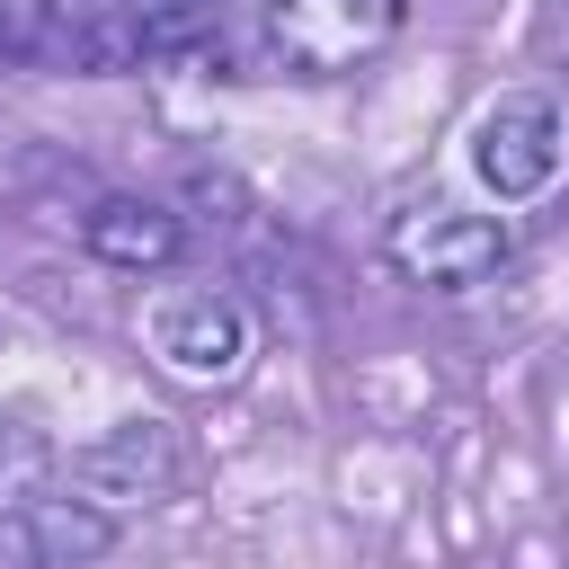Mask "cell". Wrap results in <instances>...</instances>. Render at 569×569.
Here are the masks:
<instances>
[{"mask_svg":"<svg viewBox=\"0 0 569 569\" xmlns=\"http://www.w3.org/2000/svg\"><path fill=\"white\" fill-rule=\"evenodd\" d=\"M400 18H409V0H258L249 36H258V62L267 71L338 80V71L373 62L400 36Z\"/></svg>","mask_w":569,"mask_h":569,"instance_id":"cell-1","label":"cell"},{"mask_svg":"<svg viewBox=\"0 0 569 569\" xmlns=\"http://www.w3.org/2000/svg\"><path fill=\"white\" fill-rule=\"evenodd\" d=\"M80 240H89L107 267H124V276H160V267L187 249L178 213H169V204H142V196H98L89 222H80Z\"/></svg>","mask_w":569,"mask_h":569,"instance_id":"cell-6","label":"cell"},{"mask_svg":"<svg viewBox=\"0 0 569 569\" xmlns=\"http://www.w3.org/2000/svg\"><path fill=\"white\" fill-rule=\"evenodd\" d=\"M178 471H187L178 436H169L160 418H124V427H107L98 445H80V453L62 462V489L89 498V507H107V516L124 525L133 507H160V498L178 489Z\"/></svg>","mask_w":569,"mask_h":569,"instance_id":"cell-5","label":"cell"},{"mask_svg":"<svg viewBox=\"0 0 569 569\" xmlns=\"http://www.w3.org/2000/svg\"><path fill=\"white\" fill-rule=\"evenodd\" d=\"M18 542H27L36 569H80V560H98V551L116 542V516L89 507V498H71V489H62V498L36 489V498L18 507Z\"/></svg>","mask_w":569,"mask_h":569,"instance_id":"cell-7","label":"cell"},{"mask_svg":"<svg viewBox=\"0 0 569 569\" xmlns=\"http://www.w3.org/2000/svg\"><path fill=\"white\" fill-rule=\"evenodd\" d=\"M142 347L169 382L187 391H222L249 373V311L213 284H160L142 302Z\"/></svg>","mask_w":569,"mask_h":569,"instance_id":"cell-2","label":"cell"},{"mask_svg":"<svg viewBox=\"0 0 569 569\" xmlns=\"http://www.w3.org/2000/svg\"><path fill=\"white\" fill-rule=\"evenodd\" d=\"M560 160H569V124H560V107L542 89H507V98L480 107V124H471V178L498 204L542 196L560 178Z\"/></svg>","mask_w":569,"mask_h":569,"instance_id":"cell-4","label":"cell"},{"mask_svg":"<svg viewBox=\"0 0 569 569\" xmlns=\"http://www.w3.org/2000/svg\"><path fill=\"white\" fill-rule=\"evenodd\" d=\"M382 249H391V267H400L409 284L462 293V284H480V276H498L516 240H507L498 213H471V204H453V196H418V204L391 213Z\"/></svg>","mask_w":569,"mask_h":569,"instance_id":"cell-3","label":"cell"},{"mask_svg":"<svg viewBox=\"0 0 569 569\" xmlns=\"http://www.w3.org/2000/svg\"><path fill=\"white\" fill-rule=\"evenodd\" d=\"M44 480H53V445H44L27 418H0V507L18 516Z\"/></svg>","mask_w":569,"mask_h":569,"instance_id":"cell-8","label":"cell"},{"mask_svg":"<svg viewBox=\"0 0 569 569\" xmlns=\"http://www.w3.org/2000/svg\"><path fill=\"white\" fill-rule=\"evenodd\" d=\"M0 44H9V0H0Z\"/></svg>","mask_w":569,"mask_h":569,"instance_id":"cell-9","label":"cell"}]
</instances>
